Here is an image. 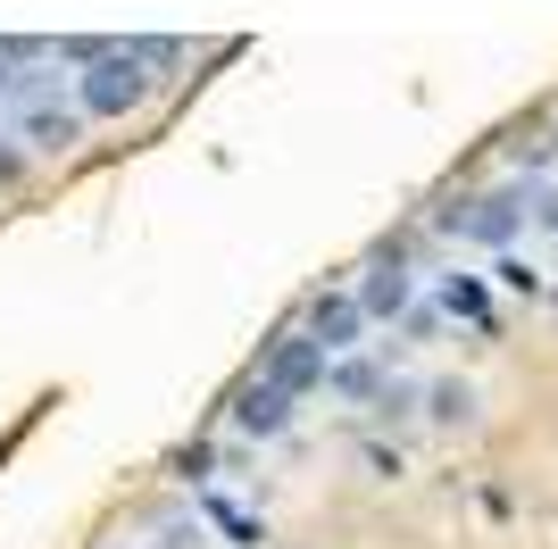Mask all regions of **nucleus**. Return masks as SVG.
Wrapping results in <instances>:
<instances>
[{
    "label": "nucleus",
    "instance_id": "1",
    "mask_svg": "<svg viewBox=\"0 0 558 549\" xmlns=\"http://www.w3.org/2000/svg\"><path fill=\"white\" fill-rule=\"evenodd\" d=\"M17 142H25V159H59V150H75V142H84V109H75V91H59L50 75H25V91H17Z\"/></svg>",
    "mask_w": 558,
    "mask_h": 549
},
{
    "label": "nucleus",
    "instance_id": "2",
    "mask_svg": "<svg viewBox=\"0 0 558 549\" xmlns=\"http://www.w3.org/2000/svg\"><path fill=\"white\" fill-rule=\"evenodd\" d=\"M68 91H75L84 117H134L142 100L159 91V75H150V59H134V50H109V59H93Z\"/></svg>",
    "mask_w": 558,
    "mask_h": 549
},
{
    "label": "nucleus",
    "instance_id": "3",
    "mask_svg": "<svg viewBox=\"0 0 558 549\" xmlns=\"http://www.w3.org/2000/svg\"><path fill=\"white\" fill-rule=\"evenodd\" d=\"M292 416H301V400L276 391L267 375H251V383H233V400H226V434L251 450V441H283V434H292Z\"/></svg>",
    "mask_w": 558,
    "mask_h": 549
},
{
    "label": "nucleus",
    "instance_id": "4",
    "mask_svg": "<svg viewBox=\"0 0 558 549\" xmlns=\"http://www.w3.org/2000/svg\"><path fill=\"white\" fill-rule=\"evenodd\" d=\"M326 350H317V342H308V333H301V325H283V333H276V342H267V358H258L251 366V375H267V383H276V391H292V400H308V391H326Z\"/></svg>",
    "mask_w": 558,
    "mask_h": 549
},
{
    "label": "nucleus",
    "instance_id": "5",
    "mask_svg": "<svg viewBox=\"0 0 558 549\" xmlns=\"http://www.w3.org/2000/svg\"><path fill=\"white\" fill-rule=\"evenodd\" d=\"M350 292H359L367 325H384V317H417V274H409V258H400V251H375L367 274H359Z\"/></svg>",
    "mask_w": 558,
    "mask_h": 549
},
{
    "label": "nucleus",
    "instance_id": "6",
    "mask_svg": "<svg viewBox=\"0 0 558 549\" xmlns=\"http://www.w3.org/2000/svg\"><path fill=\"white\" fill-rule=\"evenodd\" d=\"M301 333L317 350H326V358H342V350H359V333H367V308H359V292H350V283H333V292H317L301 308Z\"/></svg>",
    "mask_w": 558,
    "mask_h": 549
},
{
    "label": "nucleus",
    "instance_id": "7",
    "mask_svg": "<svg viewBox=\"0 0 558 549\" xmlns=\"http://www.w3.org/2000/svg\"><path fill=\"white\" fill-rule=\"evenodd\" d=\"M442 225L450 233H466V242H509L517 225H525V208H517V192H475V200H459V208H442Z\"/></svg>",
    "mask_w": 558,
    "mask_h": 549
},
{
    "label": "nucleus",
    "instance_id": "8",
    "mask_svg": "<svg viewBox=\"0 0 558 549\" xmlns=\"http://www.w3.org/2000/svg\"><path fill=\"white\" fill-rule=\"evenodd\" d=\"M434 300H442L450 317H466L475 333H492V300H484V283H475V274H434Z\"/></svg>",
    "mask_w": 558,
    "mask_h": 549
},
{
    "label": "nucleus",
    "instance_id": "9",
    "mask_svg": "<svg viewBox=\"0 0 558 549\" xmlns=\"http://www.w3.org/2000/svg\"><path fill=\"white\" fill-rule=\"evenodd\" d=\"M326 391L333 400H384V358H333Z\"/></svg>",
    "mask_w": 558,
    "mask_h": 549
},
{
    "label": "nucleus",
    "instance_id": "10",
    "mask_svg": "<svg viewBox=\"0 0 558 549\" xmlns=\"http://www.w3.org/2000/svg\"><path fill=\"white\" fill-rule=\"evenodd\" d=\"M425 400H434V425H475V391L466 383H434Z\"/></svg>",
    "mask_w": 558,
    "mask_h": 549
},
{
    "label": "nucleus",
    "instance_id": "11",
    "mask_svg": "<svg viewBox=\"0 0 558 549\" xmlns=\"http://www.w3.org/2000/svg\"><path fill=\"white\" fill-rule=\"evenodd\" d=\"M500 292H525V300H534V292H542V267H525V258H500Z\"/></svg>",
    "mask_w": 558,
    "mask_h": 549
},
{
    "label": "nucleus",
    "instance_id": "12",
    "mask_svg": "<svg viewBox=\"0 0 558 549\" xmlns=\"http://www.w3.org/2000/svg\"><path fill=\"white\" fill-rule=\"evenodd\" d=\"M17 175H25V142H17V134H0V192H9Z\"/></svg>",
    "mask_w": 558,
    "mask_h": 549
}]
</instances>
